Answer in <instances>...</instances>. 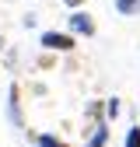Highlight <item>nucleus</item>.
Returning <instances> with one entry per match:
<instances>
[{"label": "nucleus", "mask_w": 140, "mask_h": 147, "mask_svg": "<svg viewBox=\"0 0 140 147\" xmlns=\"http://www.w3.org/2000/svg\"><path fill=\"white\" fill-rule=\"evenodd\" d=\"M67 25H70V35H84V39L95 35V18L88 14V11H74V14L67 18Z\"/></svg>", "instance_id": "1"}, {"label": "nucleus", "mask_w": 140, "mask_h": 147, "mask_svg": "<svg viewBox=\"0 0 140 147\" xmlns=\"http://www.w3.org/2000/svg\"><path fill=\"white\" fill-rule=\"evenodd\" d=\"M122 147H140V126H133V130L126 133V144Z\"/></svg>", "instance_id": "8"}, {"label": "nucleus", "mask_w": 140, "mask_h": 147, "mask_svg": "<svg viewBox=\"0 0 140 147\" xmlns=\"http://www.w3.org/2000/svg\"><path fill=\"white\" fill-rule=\"evenodd\" d=\"M119 14H140V0H116Z\"/></svg>", "instance_id": "5"}, {"label": "nucleus", "mask_w": 140, "mask_h": 147, "mask_svg": "<svg viewBox=\"0 0 140 147\" xmlns=\"http://www.w3.org/2000/svg\"><path fill=\"white\" fill-rule=\"evenodd\" d=\"M63 4H67V7H74V11H81V4H84V0H63Z\"/></svg>", "instance_id": "9"}, {"label": "nucleus", "mask_w": 140, "mask_h": 147, "mask_svg": "<svg viewBox=\"0 0 140 147\" xmlns=\"http://www.w3.org/2000/svg\"><path fill=\"white\" fill-rule=\"evenodd\" d=\"M0 49H4V39H0Z\"/></svg>", "instance_id": "10"}, {"label": "nucleus", "mask_w": 140, "mask_h": 147, "mask_svg": "<svg viewBox=\"0 0 140 147\" xmlns=\"http://www.w3.org/2000/svg\"><path fill=\"white\" fill-rule=\"evenodd\" d=\"M35 147H67V144L56 140L52 133H39V137H35Z\"/></svg>", "instance_id": "6"}, {"label": "nucleus", "mask_w": 140, "mask_h": 147, "mask_svg": "<svg viewBox=\"0 0 140 147\" xmlns=\"http://www.w3.org/2000/svg\"><path fill=\"white\" fill-rule=\"evenodd\" d=\"M7 119L14 126H25V116H21V88H18V84L7 88Z\"/></svg>", "instance_id": "3"}, {"label": "nucleus", "mask_w": 140, "mask_h": 147, "mask_svg": "<svg viewBox=\"0 0 140 147\" xmlns=\"http://www.w3.org/2000/svg\"><path fill=\"white\" fill-rule=\"evenodd\" d=\"M42 46L49 53H70L74 49V35L70 32H42Z\"/></svg>", "instance_id": "2"}, {"label": "nucleus", "mask_w": 140, "mask_h": 147, "mask_svg": "<svg viewBox=\"0 0 140 147\" xmlns=\"http://www.w3.org/2000/svg\"><path fill=\"white\" fill-rule=\"evenodd\" d=\"M119 116V98H109L105 102V119H116Z\"/></svg>", "instance_id": "7"}, {"label": "nucleus", "mask_w": 140, "mask_h": 147, "mask_svg": "<svg viewBox=\"0 0 140 147\" xmlns=\"http://www.w3.org/2000/svg\"><path fill=\"white\" fill-rule=\"evenodd\" d=\"M105 144H109V126L98 123V126H95V133H91V140H88L84 147H105Z\"/></svg>", "instance_id": "4"}]
</instances>
